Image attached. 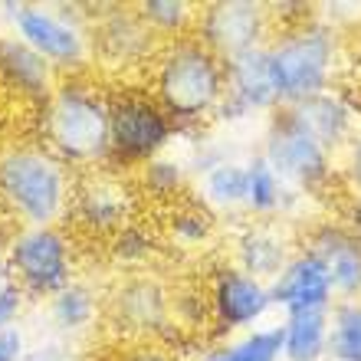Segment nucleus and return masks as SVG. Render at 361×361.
Returning <instances> with one entry per match:
<instances>
[{
    "instance_id": "nucleus-1",
    "label": "nucleus",
    "mask_w": 361,
    "mask_h": 361,
    "mask_svg": "<svg viewBox=\"0 0 361 361\" xmlns=\"http://www.w3.org/2000/svg\"><path fill=\"white\" fill-rule=\"evenodd\" d=\"M145 86L174 118L180 135L197 138L210 122H217L227 99V66L197 37H180L161 43Z\"/></svg>"
},
{
    "instance_id": "nucleus-2",
    "label": "nucleus",
    "mask_w": 361,
    "mask_h": 361,
    "mask_svg": "<svg viewBox=\"0 0 361 361\" xmlns=\"http://www.w3.org/2000/svg\"><path fill=\"white\" fill-rule=\"evenodd\" d=\"M109 95L92 73L63 76L49 102L39 109V145L76 174L105 168L112 158L109 138Z\"/></svg>"
},
{
    "instance_id": "nucleus-3",
    "label": "nucleus",
    "mask_w": 361,
    "mask_h": 361,
    "mask_svg": "<svg viewBox=\"0 0 361 361\" xmlns=\"http://www.w3.org/2000/svg\"><path fill=\"white\" fill-rule=\"evenodd\" d=\"M79 174L47 145L17 142L0 152V207L20 227H63Z\"/></svg>"
},
{
    "instance_id": "nucleus-4",
    "label": "nucleus",
    "mask_w": 361,
    "mask_h": 361,
    "mask_svg": "<svg viewBox=\"0 0 361 361\" xmlns=\"http://www.w3.org/2000/svg\"><path fill=\"white\" fill-rule=\"evenodd\" d=\"M279 109L299 105L319 92H329L338 69V33L325 20L279 30L267 47Z\"/></svg>"
},
{
    "instance_id": "nucleus-5",
    "label": "nucleus",
    "mask_w": 361,
    "mask_h": 361,
    "mask_svg": "<svg viewBox=\"0 0 361 361\" xmlns=\"http://www.w3.org/2000/svg\"><path fill=\"white\" fill-rule=\"evenodd\" d=\"M109 138H112V158L105 168L135 174L158 154H168L180 132L152 95V89L122 82L109 95Z\"/></svg>"
},
{
    "instance_id": "nucleus-6",
    "label": "nucleus",
    "mask_w": 361,
    "mask_h": 361,
    "mask_svg": "<svg viewBox=\"0 0 361 361\" xmlns=\"http://www.w3.org/2000/svg\"><path fill=\"white\" fill-rule=\"evenodd\" d=\"M13 37L37 49L59 76L92 73V20L76 7H39V4H7Z\"/></svg>"
},
{
    "instance_id": "nucleus-7",
    "label": "nucleus",
    "mask_w": 361,
    "mask_h": 361,
    "mask_svg": "<svg viewBox=\"0 0 361 361\" xmlns=\"http://www.w3.org/2000/svg\"><path fill=\"white\" fill-rule=\"evenodd\" d=\"M259 154L302 197H322L338 178V158L305 132L293 109H276L263 132Z\"/></svg>"
},
{
    "instance_id": "nucleus-8",
    "label": "nucleus",
    "mask_w": 361,
    "mask_h": 361,
    "mask_svg": "<svg viewBox=\"0 0 361 361\" xmlns=\"http://www.w3.org/2000/svg\"><path fill=\"white\" fill-rule=\"evenodd\" d=\"M10 279L33 299H53L76 283V250L63 227H17L7 247Z\"/></svg>"
},
{
    "instance_id": "nucleus-9",
    "label": "nucleus",
    "mask_w": 361,
    "mask_h": 361,
    "mask_svg": "<svg viewBox=\"0 0 361 361\" xmlns=\"http://www.w3.org/2000/svg\"><path fill=\"white\" fill-rule=\"evenodd\" d=\"M142 217V194L135 184V174L115 171V168H95L76 178L69 220L76 233L86 240H109L132 220Z\"/></svg>"
},
{
    "instance_id": "nucleus-10",
    "label": "nucleus",
    "mask_w": 361,
    "mask_h": 361,
    "mask_svg": "<svg viewBox=\"0 0 361 361\" xmlns=\"http://www.w3.org/2000/svg\"><path fill=\"white\" fill-rule=\"evenodd\" d=\"M174 293L148 269H132L105 295V319L125 342H161L174 329Z\"/></svg>"
},
{
    "instance_id": "nucleus-11",
    "label": "nucleus",
    "mask_w": 361,
    "mask_h": 361,
    "mask_svg": "<svg viewBox=\"0 0 361 361\" xmlns=\"http://www.w3.org/2000/svg\"><path fill=\"white\" fill-rule=\"evenodd\" d=\"M207 309H210V338L227 342L243 332H253L273 312L269 283L243 273L233 263H217L207 276Z\"/></svg>"
},
{
    "instance_id": "nucleus-12",
    "label": "nucleus",
    "mask_w": 361,
    "mask_h": 361,
    "mask_svg": "<svg viewBox=\"0 0 361 361\" xmlns=\"http://www.w3.org/2000/svg\"><path fill=\"white\" fill-rule=\"evenodd\" d=\"M161 49V39L152 33V27L142 20L135 4H115V7L95 10L92 17V66H102L105 73H118L122 79L142 73L148 76V66Z\"/></svg>"
},
{
    "instance_id": "nucleus-13",
    "label": "nucleus",
    "mask_w": 361,
    "mask_h": 361,
    "mask_svg": "<svg viewBox=\"0 0 361 361\" xmlns=\"http://www.w3.org/2000/svg\"><path fill=\"white\" fill-rule=\"evenodd\" d=\"M194 37L227 63L240 53L269 47L276 37V27L267 4H257V0H210V4L197 7Z\"/></svg>"
},
{
    "instance_id": "nucleus-14",
    "label": "nucleus",
    "mask_w": 361,
    "mask_h": 361,
    "mask_svg": "<svg viewBox=\"0 0 361 361\" xmlns=\"http://www.w3.org/2000/svg\"><path fill=\"white\" fill-rule=\"evenodd\" d=\"M227 99L220 105L217 122H243L257 112L273 115L279 109V95L273 86V69H269V53L250 49L240 56L227 59Z\"/></svg>"
},
{
    "instance_id": "nucleus-15",
    "label": "nucleus",
    "mask_w": 361,
    "mask_h": 361,
    "mask_svg": "<svg viewBox=\"0 0 361 361\" xmlns=\"http://www.w3.org/2000/svg\"><path fill=\"white\" fill-rule=\"evenodd\" d=\"M302 250L315 253L332 276L338 299H361V233L345 220H315L302 233Z\"/></svg>"
},
{
    "instance_id": "nucleus-16",
    "label": "nucleus",
    "mask_w": 361,
    "mask_h": 361,
    "mask_svg": "<svg viewBox=\"0 0 361 361\" xmlns=\"http://www.w3.org/2000/svg\"><path fill=\"white\" fill-rule=\"evenodd\" d=\"M269 293H273V305L283 315L332 312V305L338 302L325 263L302 247L295 250V257L286 263V269L269 283Z\"/></svg>"
},
{
    "instance_id": "nucleus-17",
    "label": "nucleus",
    "mask_w": 361,
    "mask_h": 361,
    "mask_svg": "<svg viewBox=\"0 0 361 361\" xmlns=\"http://www.w3.org/2000/svg\"><path fill=\"white\" fill-rule=\"evenodd\" d=\"M295 237L283 220H247L233 237V267L257 276L263 283H273L295 257Z\"/></svg>"
},
{
    "instance_id": "nucleus-18",
    "label": "nucleus",
    "mask_w": 361,
    "mask_h": 361,
    "mask_svg": "<svg viewBox=\"0 0 361 361\" xmlns=\"http://www.w3.org/2000/svg\"><path fill=\"white\" fill-rule=\"evenodd\" d=\"M59 79L63 76L56 69L23 39H17L13 33L0 37V89H7L17 102L39 112L49 102V95L56 92Z\"/></svg>"
},
{
    "instance_id": "nucleus-19",
    "label": "nucleus",
    "mask_w": 361,
    "mask_h": 361,
    "mask_svg": "<svg viewBox=\"0 0 361 361\" xmlns=\"http://www.w3.org/2000/svg\"><path fill=\"white\" fill-rule=\"evenodd\" d=\"M289 109H293V115L299 118V125H302L305 132L312 135L322 148H329L335 158H338V154L348 148V142L361 132L358 112L352 109L348 95L335 92V89L312 95V99H305V102H299V105H289Z\"/></svg>"
},
{
    "instance_id": "nucleus-20",
    "label": "nucleus",
    "mask_w": 361,
    "mask_h": 361,
    "mask_svg": "<svg viewBox=\"0 0 361 361\" xmlns=\"http://www.w3.org/2000/svg\"><path fill=\"white\" fill-rule=\"evenodd\" d=\"M302 194H295L279 174L273 171V164L263 154H250L247 158V214L250 220H283L293 217L295 207L302 204Z\"/></svg>"
},
{
    "instance_id": "nucleus-21",
    "label": "nucleus",
    "mask_w": 361,
    "mask_h": 361,
    "mask_svg": "<svg viewBox=\"0 0 361 361\" xmlns=\"http://www.w3.org/2000/svg\"><path fill=\"white\" fill-rule=\"evenodd\" d=\"M190 180H194L190 164L174 158V154H158L154 161L142 164L135 171V184H138L142 200H148V204H154V207H161V210L178 204L180 197H188L190 190H194Z\"/></svg>"
},
{
    "instance_id": "nucleus-22",
    "label": "nucleus",
    "mask_w": 361,
    "mask_h": 361,
    "mask_svg": "<svg viewBox=\"0 0 361 361\" xmlns=\"http://www.w3.org/2000/svg\"><path fill=\"white\" fill-rule=\"evenodd\" d=\"M161 217H164V233L171 237V243H178L184 250L207 247L210 240L217 237V214L194 190L188 197H180L178 204L164 207Z\"/></svg>"
},
{
    "instance_id": "nucleus-23",
    "label": "nucleus",
    "mask_w": 361,
    "mask_h": 361,
    "mask_svg": "<svg viewBox=\"0 0 361 361\" xmlns=\"http://www.w3.org/2000/svg\"><path fill=\"white\" fill-rule=\"evenodd\" d=\"M194 194L214 214H243L247 207V161L230 158V161L210 168L207 174L197 178Z\"/></svg>"
},
{
    "instance_id": "nucleus-24",
    "label": "nucleus",
    "mask_w": 361,
    "mask_h": 361,
    "mask_svg": "<svg viewBox=\"0 0 361 361\" xmlns=\"http://www.w3.org/2000/svg\"><path fill=\"white\" fill-rule=\"evenodd\" d=\"M283 361H329V312L283 315Z\"/></svg>"
},
{
    "instance_id": "nucleus-25",
    "label": "nucleus",
    "mask_w": 361,
    "mask_h": 361,
    "mask_svg": "<svg viewBox=\"0 0 361 361\" xmlns=\"http://www.w3.org/2000/svg\"><path fill=\"white\" fill-rule=\"evenodd\" d=\"M194 361H283V325H259L227 342L200 348Z\"/></svg>"
},
{
    "instance_id": "nucleus-26",
    "label": "nucleus",
    "mask_w": 361,
    "mask_h": 361,
    "mask_svg": "<svg viewBox=\"0 0 361 361\" xmlns=\"http://www.w3.org/2000/svg\"><path fill=\"white\" fill-rule=\"evenodd\" d=\"M47 312L56 332H63V335L86 332L89 325H92V319L99 315V293L89 283H79L76 279L73 286H66L63 293H56L49 299Z\"/></svg>"
},
{
    "instance_id": "nucleus-27",
    "label": "nucleus",
    "mask_w": 361,
    "mask_h": 361,
    "mask_svg": "<svg viewBox=\"0 0 361 361\" xmlns=\"http://www.w3.org/2000/svg\"><path fill=\"white\" fill-rule=\"evenodd\" d=\"M105 253H109V259L115 267H125V273H132V269L148 267L161 253V240H158V233H154V227L148 220L138 217L105 243Z\"/></svg>"
},
{
    "instance_id": "nucleus-28",
    "label": "nucleus",
    "mask_w": 361,
    "mask_h": 361,
    "mask_svg": "<svg viewBox=\"0 0 361 361\" xmlns=\"http://www.w3.org/2000/svg\"><path fill=\"white\" fill-rule=\"evenodd\" d=\"M135 10L142 13V20L152 27V33L161 43H171L180 37H194L197 27V7L188 0H142L135 4Z\"/></svg>"
},
{
    "instance_id": "nucleus-29",
    "label": "nucleus",
    "mask_w": 361,
    "mask_h": 361,
    "mask_svg": "<svg viewBox=\"0 0 361 361\" xmlns=\"http://www.w3.org/2000/svg\"><path fill=\"white\" fill-rule=\"evenodd\" d=\"M329 322V361H361V299H338Z\"/></svg>"
},
{
    "instance_id": "nucleus-30",
    "label": "nucleus",
    "mask_w": 361,
    "mask_h": 361,
    "mask_svg": "<svg viewBox=\"0 0 361 361\" xmlns=\"http://www.w3.org/2000/svg\"><path fill=\"white\" fill-rule=\"evenodd\" d=\"M109 361H178V355L161 342H122Z\"/></svg>"
},
{
    "instance_id": "nucleus-31",
    "label": "nucleus",
    "mask_w": 361,
    "mask_h": 361,
    "mask_svg": "<svg viewBox=\"0 0 361 361\" xmlns=\"http://www.w3.org/2000/svg\"><path fill=\"white\" fill-rule=\"evenodd\" d=\"M338 178H342L345 188L352 190V197H361V132L338 154Z\"/></svg>"
},
{
    "instance_id": "nucleus-32",
    "label": "nucleus",
    "mask_w": 361,
    "mask_h": 361,
    "mask_svg": "<svg viewBox=\"0 0 361 361\" xmlns=\"http://www.w3.org/2000/svg\"><path fill=\"white\" fill-rule=\"evenodd\" d=\"M23 305H27V293L13 279H7V283L0 286V332L13 329V322L23 312Z\"/></svg>"
},
{
    "instance_id": "nucleus-33",
    "label": "nucleus",
    "mask_w": 361,
    "mask_h": 361,
    "mask_svg": "<svg viewBox=\"0 0 361 361\" xmlns=\"http://www.w3.org/2000/svg\"><path fill=\"white\" fill-rule=\"evenodd\" d=\"M27 358V342H23V332L17 325L0 332V361H23Z\"/></svg>"
},
{
    "instance_id": "nucleus-34",
    "label": "nucleus",
    "mask_w": 361,
    "mask_h": 361,
    "mask_svg": "<svg viewBox=\"0 0 361 361\" xmlns=\"http://www.w3.org/2000/svg\"><path fill=\"white\" fill-rule=\"evenodd\" d=\"M23 361H73L59 345H47V348H33V352H27V358Z\"/></svg>"
}]
</instances>
